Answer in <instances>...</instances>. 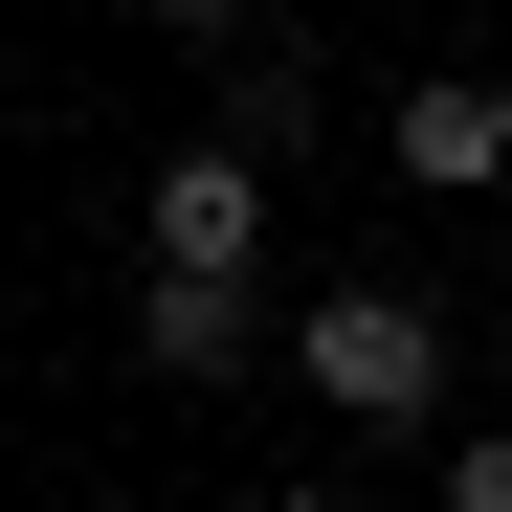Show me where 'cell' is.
Instances as JSON below:
<instances>
[{
	"label": "cell",
	"instance_id": "cell-1",
	"mask_svg": "<svg viewBox=\"0 0 512 512\" xmlns=\"http://www.w3.org/2000/svg\"><path fill=\"white\" fill-rule=\"evenodd\" d=\"M268 357H290L334 423H446V312H423V290H379V268H357V290H312Z\"/></svg>",
	"mask_w": 512,
	"mask_h": 512
},
{
	"label": "cell",
	"instance_id": "cell-2",
	"mask_svg": "<svg viewBox=\"0 0 512 512\" xmlns=\"http://www.w3.org/2000/svg\"><path fill=\"white\" fill-rule=\"evenodd\" d=\"M379 156H401L423 201H490V179H512V90H490V67H423V90L379 112Z\"/></svg>",
	"mask_w": 512,
	"mask_h": 512
},
{
	"label": "cell",
	"instance_id": "cell-3",
	"mask_svg": "<svg viewBox=\"0 0 512 512\" xmlns=\"http://www.w3.org/2000/svg\"><path fill=\"white\" fill-rule=\"evenodd\" d=\"M134 357L156 379H245V357H268V290H245V268H134Z\"/></svg>",
	"mask_w": 512,
	"mask_h": 512
},
{
	"label": "cell",
	"instance_id": "cell-4",
	"mask_svg": "<svg viewBox=\"0 0 512 512\" xmlns=\"http://www.w3.org/2000/svg\"><path fill=\"white\" fill-rule=\"evenodd\" d=\"M156 268H268V179L245 156H156Z\"/></svg>",
	"mask_w": 512,
	"mask_h": 512
},
{
	"label": "cell",
	"instance_id": "cell-5",
	"mask_svg": "<svg viewBox=\"0 0 512 512\" xmlns=\"http://www.w3.org/2000/svg\"><path fill=\"white\" fill-rule=\"evenodd\" d=\"M423 512H512V423H468V446H446V490H423Z\"/></svg>",
	"mask_w": 512,
	"mask_h": 512
},
{
	"label": "cell",
	"instance_id": "cell-6",
	"mask_svg": "<svg viewBox=\"0 0 512 512\" xmlns=\"http://www.w3.org/2000/svg\"><path fill=\"white\" fill-rule=\"evenodd\" d=\"M268 512H357V490H268Z\"/></svg>",
	"mask_w": 512,
	"mask_h": 512
}]
</instances>
